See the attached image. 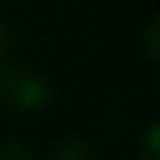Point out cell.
<instances>
[{"label":"cell","mask_w":160,"mask_h":160,"mask_svg":"<svg viewBox=\"0 0 160 160\" xmlns=\"http://www.w3.org/2000/svg\"><path fill=\"white\" fill-rule=\"evenodd\" d=\"M0 160H34V155L17 141H6L0 146Z\"/></svg>","instance_id":"277c9868"},{"label":"cell","mask_w":160,"mask_h":160,"mask_svg":"<svg viewBox=\"0 0 160 160\" xmlns=\"http://www.w3.org/2000/svg\"><path fill=\"white\" fill-rule=\"evenodd\" d=\"M143 160H160V127L152 124L143 138Z\"/></svg>","instance_id":"3957f363"},{"label":"cell","mask_w":160,"mask_h":160,"mask_svg":"<svg viewBox=\"0 0 160 160\" xmlns=\"http://www.w3.org/2000/svg\"><path fill=\"white\" fill-rule=\"evenodd\" d=\"M51 160H98V155H96V149H93L87 141H82V138H68V141H62V143L53 149Z\"/></svg>","instance_id":"7a4b0ae2"},{"label":"cell","mask_w":160,"mask_h":160,"mask_svg":"<svg viewBox=\"0 0 160 160\" xmlns=\"http://www.w3.org/2000/svg\"><path fill=\"white\" fill-rule=\"evenodd\" d=\"M8 51H11V28L0 22V56H6Z\"/></svg>","instance_id":"8992f818"},{"label":"cell","mask_w":160,"mask_h":160,"mask_svg":"<svg viewBox=\"0 0 160 160\" xmlns=\"http://www.w3.org/2000/svg\"><path fill=\"white\" fill-rule=\"evenodd\" d=\"M158 14H152L149 17V22H146V53H149V59H158Z\"/></svg>","instance_id":"5b68a950"},{"label":"cell","mask_w":160,"mask_h":160,"mask_svg":"<svg viewBox=\"0 0 160 160\" xmlns=\"http://www.w3.org/2000/svg\"><path fill=\"white\" fill-rule=\"evenodd\" d=\"M51 82L22 65H3L0 68V98L17 110H39L45 107L51 96Z\"/></svg>","instance_id":"6da1fadb"}]
</instances>
